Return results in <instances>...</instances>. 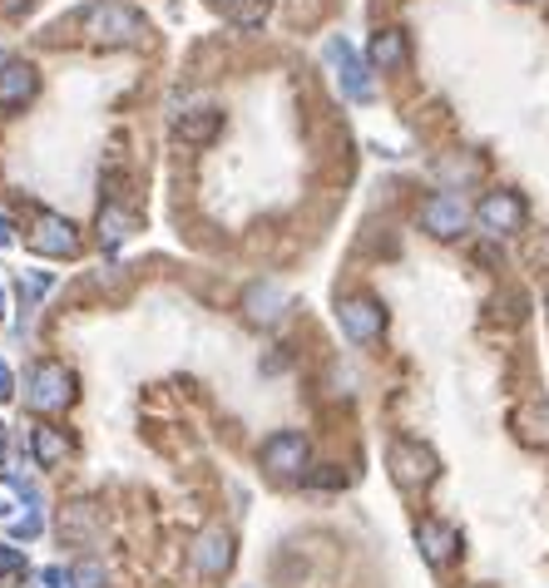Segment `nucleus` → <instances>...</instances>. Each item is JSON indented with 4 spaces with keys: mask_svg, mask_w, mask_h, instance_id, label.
Listing matches in <instances>:
<instances>
[{
    "mask_svg": "<svg viewBox=\"0 0 549 588\" xmlns=\"http://www.w3.org/2000/svg\"><path fill=\"white\" fill-rule=\"evenodd\" d=\"M80 30L89 45H105V50H130V45L149 40V21H144L134 5H119V0H95L80 11Z\"/></svg>",
    "mask_w": 549,
    "mask_h": 588,
    "instance_id": "nucleus-1",
    "label": "nucleus"
},
{
    "mask_svg": "<svg viewBox=\"0 0 549 588\" xmlns=\"http://www.w3.org/2000/svg\"><path fill=\"white\" fill-rule=\"evenodd\" d=\"M75 371L65 362H35L30 376H25V406L40 411V416H54V411L75 406Z\"/></svg>",
    "mask_w": 549,
    "mask_h": 588,
    "instance_id": "nucleus-2",
    "label": "nucleus"
},
{
    "mask_svg": "<svg viewBox=\"0 0 549 588\" xmlns=\"http://www.w3.org/2000/svg\"><path fill=\"white\" fill-rule=\"evenodd\" d=\"M387 465H391V480H396L401 490H426V485H436V475H441V455L411 436L391 440Z\"/></svg>",
    "mask_w": 549,
    "mask_h": 588,
    "instance_id": "nucleus-3",
    "label": "nucleus"
},
{
    "mask_svg": "<svg viewBox=\"0 0 549 588\" xmlns=\"http://www.w3.org/2000/svg\"><path fill=\"white\" fill-rule=\"evenodd\" d=\"M322 54H327V64L337 70V85H342V95L352 99V105H371V99H377V85H371V64H366L362 54H356L352 45L342 40V35H332Z\"/></svg>",
    "mask_w": 549,
    "mask_h": 588,
    "instance_id": "nucleus-4",
    "label": "nucleus"
},
{
    "mask_svg": "<svg viewBox=\"0 0 549 588\" xmlns=\"http://www.w3.org/2000/svg\"><path fill=\"white\" fill-rule=\"evenodd\" d=\"M307 436L302 430H278V436H268L263 440V450H258V461H263V470L272 475V480H307Z\"/></svg>",
    "mask_w": 549,
    "mask_h": 588,
    "instance_id": "nucleus-5",
    "label": "nucleus"
},
{
    "mask_svg": "<svg viewBox=\"0 0 549 588\" xmlns=\"http://www.w3.org/2000/svg\"><path fill=\"white\" fill-rule=\"evenodd\" d=\"M337 321H342V332L352 336L356 346H371L387 332V307H381L377 297H342L337 302Z\"/></svg>",
    "mask_w": 549,
    "mask_h": 588,
    "instance_id": "nucleus-6",
    "label": "nucleus"
},
{
    "mask_svg": "<svg viewBox=\"0 0 549 588\" xmlns=\"http://www.w3.org/2000/svg\"><path fill=\"white\" fill-rule=\"evenodd\" d=\"M475 218H480V228L490 237H510V233H520V228H525V198H520V193H510V188L485 193L480 208H475Z\"/></svg>",
    "mask_w": 549,
    "mask_h": 588,
    "instance_id": "nucleus-7",
    "label": "nucleus"
},
{
    "mask_svg": "<svg viewBox=\"0 0 549 588\" xmlns=\"http://www.w3.org/2000/svg\"><path fill=\"white\" fill-rule=\"evenodd\" d=\"M465 223H471V208H465L455 193H431V198L420 204V228H426L431 237H441V243L461 237Z\"/></svg>",
    "mask_w": 549,
    "mask_h": 588,
    "instance_id": "nucleus-8",
    "label": "nucleus"
},
{
    "mask_svg": "<svg viewBox=\"0 0 549 588\" xmlns=\"http://www.w3.org/2000/svg\"><path fill=\"white\" fill-rule=\"evenodd\" d=\"M25 243H30L40 257H75L80 253L75 223H70V218H60V213H40V218H35V228L25 233Z\"/></svg>",
    "mask_w": 549,
    "mask_h": 588,
    "instance_id": "nucleus-9",
    "label": "nucleus"
},
{
    "mask_svg": "<svg viewBox=\"0 0 549 588\" xmlns=\"http://www.w3.org/2000/svg\"><path fill=\"white\" fill-rule=\"evenodd\" d=\"M288 307H292V297L282 282H248V292H243V317L253 327H278L288 317Z\"/></svg>",
    "mask_w": 549,
    "mask_h": 588,
    "instance_id": "nucleus-10",
    "label": "nucleus"
},
{
    "mask_svg": "<svg viewBox=\"0 0 549 588\" xmlns=\"http://www.w3.org/2000/svg\"><path fill=\"white\" fill-rule=\"evenodd\" d=\"M194 568L204 578H223L233 568V535L228 529H204L194 539Z\"/></svg>",
    "mask_w": 549,
    "mask_h": 588,
    "instance_id": "nucleus-11",
    "label": "nucleus"
},
{
    "mask_svg": "<svg viewBox=\"0 0 549 588\" xmlns=\"http://www.w3.org/2000/svg\"><path fill=\"white\" fill-rule=\"evenodd\" d=\"M416 549L431 568H446L455 554H461V535H455L451 525H441V519H420L416 525Z\"/></svg>",
    "mask_w": 549,
    "mask_h": 588,
    "instance_id": "nucleus-12",
    "label": "nucleus"
},
{
    "mask_svg": "<svg viewBox=\"0 0 549 588\" xmlns=\"http://www.w3.org/2000/svg\"><path fill=\"white\" fill-rule=\"evenodd\" d=\"M40 89V75H35L30 60H5L0 64V109H25Z\"/></svg>",
    "mask_w": 549,
    "mask_h": 588,
    "instance_id": "nucleus-13",
    "label": "nucleus"
},
{
    "mask_svg": "<svg viewBox=\"0 0 549 588\" xmlns=\"http://www.w3.org/2000/svg\"><path fill=\"white\" fill-rule=\"evenodd\" d=\"M173 134H179L183 144L204 149V144H213L218 134H223V114H218V109H188V114L173 119Z\"/></svg>",
    "mask_w": 549,
    "mask_h": 588,
    "instance_id": "nucleus-14",
    "label": "nucleus"
},
{
    "mask_svg": "<svg viewBox=\"0 0 549 588\" xmlns=\"http://www.w3.org/2000/svg\"><path fill=\"white\" fill-rule=\"evenodd\" d=\"M366 64H371V70H401V64H406V35L377 30L371 45H366Z\"/></svg>",
    "mask_w": 549,
    "mask_h": 588,
    "instance_id": "nucleus-15",
    "label": "nucleus"
},
{
    "mask_svg": "<svg viewBox=\"0 0 549 588\" xmlns=\"http://www.w3.org/2000/svg\"><path fill=\"white\" fill-rule=\"evenodd\" d=\"M134 228H139V218L119 204V198H109V204L99 208V243H105V247H119L124 237L134 233Z\"/></svg>",
    "mask_w": 549,
    "mask_h": 588,
    "instance_id": "nucleus-16",
    "label": "nucleus"
},
{
    "mask_svg": "<svg viewBox=\"0 0 549 588\" xmlns=\"http://www.w3.org/2000/svg\"><path fill=\"white\" fill-rule=\"evenodd\" d=\"M30 450H35V465H40V470H54V465L65 461L70 440H65V430H54V426H35Z\"/></svg>",
    "mask_w": 549,
    "mask_h": 588,
    "instance_id": "nucleus-17",
    "label": "nucleus"
},
{
    "mask_svg": "<svg viewBox=\"0 0 549 588\" xmlns=\"http://www.w3.org/2000/svg\"><path fill=\"white\" fill-rule=\"evenodd\" d=\"M65 574H70V588H105V564L99 559H80Z\"/></svg>",
    "mask_w": 549,
    "mask_h": 588,
    "instance_id": "nucleus-18",
    "label": "nucleus"
},
{
    "mask_svg": "<svg viewBox=\"0 0 549 588\" xmlns=\"http://www.w3.org/2000/svg\"><path fill=\"white\" fill-rule=\"evenodd\" d=\"M228 15H233L237 30H258V25L268 21V0H237Z\"/></svg>",
    "mask_w": 549,
    "mask_h": 588,
    "instance_id": "nucleus-19",
    "label": "nucleus"
},
{
    "mask_svg": "<svg viewBox=\"0 0 549 588\" xmlns=\"http://www.w3.org/2000/svg\"><path fill=\"white\" fill-rule=\"evenodd\" d=\"M5 525H11L15 539H35L45 529V519H40V510H25V514H15V519H5Z\"/></svg>",
    "mask_w": 549,
    "mask_h": 588,
    "instance_id": "nucleus-20",
    "label": "nucleus"
},
{
    "mask_svg": "<svg viewBox=\"0 0 549 588\" xmlns=\"http://www.w3.org/2000/svg\"><path fill=\"white\" fill-rule=\"evenodd\" d=\"M60 529H65V535H70V539L89 535V529H95V510H89V504H80V519H75V525H60Z\"/></svg>",
    "mask_w": 549,
    "mask_h": 588,
    "instance_id": "nucleus-21",
    "label": "nucleus"
},
{
    "mask_svg": "<svg viewBox=\"0 0 549 588\" xmlns=\"http://www.w3.org/2000/svg\"><path fill=\"white\" fill-rule=\"evenodd\" d=\"M307 485H313V490H337V485H346V475H342V470H332V465H327L322 475H307Z\"/></svg>",
    "mask_w": 549,
    "mask_h": 588,
    "instance_id": "nucleus-22",
    "label": "nucleus"
},
{
    "mask_svg": "<svg viewBox=\"0 0 549 588\" xmlns=\"http://www.w3.org/2000/svg\"><path fill=\"white\" fill-rule=\"evenodd\" d=\"M21 568H25V554H21V549L0 544V574H21Z\"/></svg>",
    "mask_w": 549,
    "mask_h": 588,
    "instance_id": "nucleus-23",
    "label": "nucleus"
},
{
    "mask_svg": "<svg viewBox=\"0 0 549 588\" xmlns=\"http://www.w3.org/2000/svg\"><path fill=\"white\" fill-rule=\"evenodd\" d=\"M15 396V376H11V366L0 362V401H11Z\"/></svg>",
    "mask_w": 549,
    "mask_h": 588,
    "instance_id": "nucleus-24",
    "label": "nucleus"
},
{
    "mask_svg": "<svg viewBox=\"0 0 549 588\" xmlns=\"http://www.w3.org/2000/svg\"><path fill=\"white\" fill-rule=\"evenodd\" d=\"M15 243V223H11V218H5V213H0V253H5V247H11Z\"/></svg>",
    "mask_w": 549,
    "mask_h": 588,
    "instance_id": "nucleus-25",
    "label": "nucleus"
},
{
    "mask_svg": "<svg viewBox=\"0 0 549 588\" xmlns=\"http://www.w3.org/2000/svg\"><path fill=\"white\" fill-rule=\"evenodd\" d=\"M0 11H5V15H21V11H30V0H0Z\"/></svg>",
    "mask_w": 549,
    "mask_h": 588,
    "instance_id": "nucleus-26",
    "label": "nucleus"
},
{
    "mask_svg": "<svg viewBox=\"0 0 549 588\" xmlns=\"http://www.w3.org/2000/svg\"><path fill=\"white\" fill-rule=\"evenodd\" d=\"M0 317H5V287H0Z\"/></svg>",
    "mask_w": 549,
    "mask_h": 588,
    "instance_id": "nucleus-27",
    "label": "nucleus"
},
{
    "mask_svg": "<svg viewBox=\"0 0 549 588\" xmlns=\"http://www.w3.org/2000/svg\"><path fill=\"white\" fill-rule=\"evenodd\" d=\"M218 5H228V11H233V5H237V0H218Z\"/></svg>",
    "mask_w": 549,
    "mask_h": 588,
    "instance_id": "nucleus-28",
    "label": "nucleus"
},
{
    "mask_svg": "<svg viewBox=\"0 0 549 588\" xmlns=\"http://www.w3.org/2000/svg\"><path fill=\"white\" fill-rule=\"evenodd\" d=\"M0 430H5V426H0Z\"/></svg>",
    "mask_w": 549,
    "mask_h": 588,
    "instance_id": "nucleus-29",
    "label": "nucleus"
}]
</instances>
